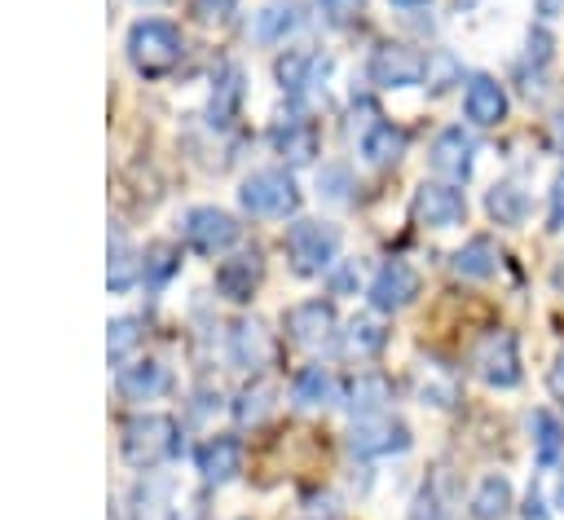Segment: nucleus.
<instances>
[{
  "label": "nucleus",
  "mask_w": 564,
  "mask_h": 520,
  "mask_svg": "<svg viewBox=\"0 0 564 520\" xmlns=\"http://www.w3.org/2000/svg\"><path fill=\"white\" fill-rule=\"evenodd\" d=\"M119 449L132 467L150 472L159 463H167L176 449H181V436H176V423L167 414H132L123 423V436H119Z\"/></svg>",
  "instance_id": "nucleus-1"
},
{
  "label": "nucleus",
  "mask_w": 564,
  "mask_h": 520,
  "mask_svg": "<svg viewBox=\"0 0 564 520\" xmlns=\"http://www.w3.org/2000/svg\"><path fill=\"white\" fill-rule=\"evenodd\" d=\"M181 31L163 18H141L132 31H128V62L141 71V75H167L176 62H181Z\"/></svg>",
  "instance_id": "nucleus-2"
},
{
  "label": "nucleus",
  "mask_w": 564,
  "mask_h": 520,
  "mask_svg": "<svg viewBox=\"0 0 564 520\" xmlns=\"http://www.w3.org/2000/svg\"><path fill=\"white\" fill-rule=\"evenodd\" d=\"M335 256H339V229H335L330 220L304 216V220H295V225L286 229V260H291V269H295L300 278L326 273V269L335 264Z\"/></svg>",
  "instance_id": "nucleus-3"
},
{
  "label": "nucleus",
  "mask_w": 564,
  "mask_h": 520,
  "mask_svg": "<svg viewBox=\"0 0 564 520\" xmlns=\"http://www.w3.org/2000/svg\"><path fill=\"white\" fill-rule=\"evenodd\" d=\"M238 203L251 216H291L300 207V185L282 167H260L238 185Z\"/></svg>",
  "instance_id": "nucleus-4"
},
{
  "label": "nucleus",
  "mask_w": 564,
  "mask_h": 520,
  "mask_svg": "<svg viewBox=\"0 0 564 520\" xmlns=\"http://www.w3.org/2000/svg\"><path fill=\"white\" fill-rule=\"evenodd\" d=\"M375 88H419L427 84V57L410 44H379L366 62Z\"/></svg>",
  "instance_id": "nucleus-5"
},
{
  "label": "nucleus",
  "mask_w": 564,
  "mask_h": 520,
  "mask_svg": "<svg viewBox=\"0 0 564 520\" xmlns=\"http://www.w3.org/2000/svg\"><path fill=\"white\" fill-rule=\"evenodd\" d=\"M181 238L198 256H220L238 242V220L220 207H189L185 220H181Z\"/></svg>",
  "instance_id": "nucleus-6"
},
{
  "label": "nucleus",
  "mask_w": 564,
  "mask_h": 520,
  "mask_svg": "<svg viewBox=\"0 0 564 520\" xmlns=\"http://www.w3.org/2000/svg\"><path fill=\"white\" fill-rule=\"evenodd\" d=\"M410 427L401 419H388V414H370V419H357L352 432H348V449L357 458H388V454H405L410 449Z\"/></svg>",
  "instance_id": "nucleus-7"
},
{
  "label": "nucleus",
  "mask_w": 564,
  "mask_h": 520,
  "mask_svg": "<svg viewBox=\"0 0 564 520\" xmlns=\"http://www.w3.org/2000/svg\"><path fill=\"white\" fill-rule=\"evenodd\" d=\"M476 375L489 388H516L520 383V344L511 331H489L476 348Z\"/></svg>",
  "instance_id": "nucleus-8"
},
{
  "label": "nucleus",
  "mask_w": 564,
  "mask_h": 520,
  "mask_svg": "<svg viewBox=\"0 0 564 520\" xmlns=\"http://www.w3.org/2000/svg\"><path fill=\"white\" fill-rule=\"evenodd\" d=\"M427 163L449 185L467 181L471 167H476V141H471V132L467 128H441L436 141H432V150H427Z\"/></svg>",
  "instance_id": "nucleus-9"
},
{
  "label": "nucleus",
  "mask_w": 564,
  "mask_h": 520,
  "mask_svg": "<svg viewBox=\"0 0 564 520\" xmlns=\"http://www.w3.org/2000/svg\"><path fill=\"white\" fill-rule=\"evenodd\" d=\"M414 216H419V225H427V229H454V225H463V216H467V198H463V189H454L449 181H423V185L414 189Z\"/></svg>",
  "instance_id": "nucleus-10"
},
{
  "label": "nucleus",
  "mask_w": 564,
  "mask_h": 520,
  "mask_svg": "<svg viewBox=\"0 0 564 520\" xmlns=\"http://www.w3.org/2000/svg\"><path fill=\"white\" fill-rule=\"evenodd\" d=\"M419 295V273L405 260H388L379 264V273L370 278V308L375 313H397Z\"/></svg>",
  "instance_id": "nucleus-11"
},
{
  "label": "nucleus",
  "mask_w": 564,
  "mask_h": 520,
  "mask_svg": "<svg viewBox=\"0 0 564 520\" xmlns=\"http://www.w3.org/2000/svg\"><path fill=\"white\" fill-rule=\"evenodd\" d=\"M335 326H339V317H335V304L330 300H300L286 313V335L295 344H308V348L326 344L335 335Z\"/></svg>",
  "instance_id": "nucleus-12"
},
{
  "label": "nucleus",
  "mask_w": 564,
  "mask_h": 520,
  "mask_svg": "<svg viewBox=\"0 0 564 520\" xmlns=\"http://www.w3.org/2000/svg\"><path fill=\"white\" fill-rule=\"evenodd\" d=\"M463 115L476 128H494L507 119V88L494 75H471L463 88Z\"/></svg>",
  "instance_id": "nucleus-13"
},
{
  "label": "nucleus",
  "mask_w": 564,
  "mask_h": 520,
  "mask_svg": "<svg viewBox=\"0 0 564 520\" xmlns=\"http://www.w3.org/2000/svg\"><path fill=\"white\" fill-rule=\"evenodd\" d=\"M401 150H405V132H401L392 119L370 115V119L361 123V132H357V154H361L370 167H388V163H397Z\"/></svg>",
  "instance_id": "nucleus-14"
},
{
  "label": "nucleus",
  "mask_w": 564,
  "mask_h": 520,
  "mask_svg": "<svg viewBox=\"0 0 564 520\" xmlns=\"http://www.w3.org/2000/svg\"><path fill=\"white\" fill-rule=\"evenodd\" d=\"M260 273H264L260 251H234V256L220 260V269H216V291H220L225 300H234V304H247L251 291L260 286Z\"/></svg>",
  "instance_id": "nucleus-15"
},
{
  "label": "nucleus",
  "mask_w": 564,
  "mask_h": 520,
  "mask_svg": "<svg viewBox=\"0 0 564 520\" xmlns=\"http://www.w3.org/2000/svg\"><path fill=\"white\" fill-rule=\"evenodd\" d=\"M392 401V379L383 370H361L344 383V410L357 414V419H370V414H383Z\"/></svg>",
  "instance_id": "nucleus-16"
},
{
  "label": "nucleus",
  "mask_w": 564,
  "mask_h": 520,
  "mask_svg": "<svg viewBox=\"0 0 564 520\" xmlns=\"http://www.w3.org/2000/svg\"><path fill=\"white\" fill-rule=\"evenodd\" d=\"M317 145H322V132H317V123L304 119V115H291V119H282V123L273 128V150H278L291 167L313 163V159H317Z\"/></svg>",
  "instance_id": "nucleus-17"
},
{
  "label": "nucleus",
  "mask_w": 564,
  "mask_h": 520,
  "mask_svg": "<svg viewBox=\"0 0 564 520\" xmlns=\"http://www.w3.org/2000/svg\"><path fill=\"white\" fill-rule=\"evenodd\" d=\"M115 383H119V397L123 401H154V397H163L172 388V375H167L163 361L141 357L132 366H119V379Z\"/></svg>",
  "instance_id": "nucleus-18"
},
{
  "label": "nucleus",
  "mask_w": 564,
  "mask_h": 520,
  "mask_svg": "<svg viewBox=\"0 0 564 520\" xmlns=\"http://www.w3.org/2000/svg\"><path fill=\"white\" fill-rule=\"evenodd\" d=\"M198 472H203V480H212V485L234 480V476L242 472V445H238V436H229V432L207 436V441L198 445Z\"/></svg>",
  "instance_id": "nucleus-19"
},
{
  "label": "nucleus",
  "mask_w": 564,
  "mask_h": 520,
  "mask_svg": "<svg viewBox=\"0 0 564 520\" xmlns=\"http://www.w3.org/2000/svg\"><path fill=\"white\" fill-rule=\"evenodd\" d=\"M172 498H176V485L167 476H145L128 498V520H176Z\"/></svg>",
  "instance_id": "nucleus-20"
},
{
  "label": "nucleus",
  "mask_w": 564,
  "mask_h": 520,
  "mask_svg": "<svg viewBox=\"0 0 564 520\" xmlns=\"http://www.w3.org/2000/svg\"><path fill=\"white\" fill-rule=\"evenodd\" d=\"M454 507V476L445 467H432L410 502V520H449Z\"/></svg>",
  "instance_id": "nucleus-21"
},
{
  "label": "nucleus",
  "mask_w": 564,
  "mask_h": 520,
  "mask_svg": "<svg viewBox=\"0 0 564 520\" xmlns=\"http://www.w3.org/2000/svg\"><path fill=\"white\" fill-rule=\"evenodd\" d=\"M326 71H330V62L322 57V53H313V48H291L286 57H278V84L286 88V93H308L317 79H326Z\"/></svg>",
  "instance_id": "nucleus-22"
},
{
  "label": "nucleus",
  "mask_w": 564,
  "mask_h": 520,
  "mask_svg": "<svg viewBox=\"0 0 564 520\" xmlns=\"http://www.w3.org/2000/svg\"><path fill=\"white\" fill-rule=\"evenodd\" d=\"M229 361L238 370H260L269 361V335H264L260 322L242 317V322L229 326Z\"/></svg>",
  "instance_id": "nucleus-23"
},
{
  "label": "nucleus",
  "mask_w": 564,
  "mask_h": 520,
  "mask_svg": "<svg viewBox=\"0 0 564 520\" xmlns=\"http://www.w3.org/2000/svg\"><path fill=\"white\" fill-rule=\"evenodd\" d=\"M300 22H304V13L295 0H269L256 13V40L260 44H286V35H295Z\"/></svg>",
  "instance_id": "nucleus-24"
},
{
  "label": "nucleus",
  "mask_w": 564,
  "mask_h": 520,
  "mask_svg": "<svg viewBox=\"0 0 564 520\" xmlns=\"http://www.w3.org/2000/svg\"><path fill=\"white\" fill-rule=\"evenodd\" d=\"M242 71L229 62L220 75H216V88H212V101H207V123L212 128H229L234 123V115H238V106H242Z\"/></svg>",
  "instance_id": "nucleus-25"
},
{
  "label": "nucleus",
  "mask_w": 564,
  "mask_h": 520,
  "mask_svg": "<svg viewBox=\"0 0 564 520\" xmlns=\"http://www.w3.org/2000/svg\"><path fill=\"white\" fill-rule=\"evenodd\" d=\"M485 212H489L494 225L516 229V225H524V216H529V194L520 189V181H494L489 194H485Z\"/></svg>",
  "instance_id": "nucleus-26"
},
{
  "label": "nucleus",
  "mask_w": 564,
  "mask_h": 520,
  "mask_svg": "<svg viewBox=\"0 0 564 520\" xmlns=\"http://www.w3.org/2000/svg\"><path fill=\"white\" fill-rule=\"evenodd\" d=\"M449 269L458 278H471V282H485L498 273V247L489 238H467L454 256H449Z\"/></svg>",
  "instance_id": "nucleus-27"
},
{
  "label": "nucleus",
  "mask_w": 564,
  "mask_h": 520,
  "mask_svg": "<svg viewBox=\"0 0 564 520\" xmlns=\"http://www.w3.org/2000/svg\"><path fill=\"white\" fill-rule=\"evenodd\" d=\"M507 511H511V480L502 472L480 476V485L471 494V516L476 520H502Z\"/></svg>",
  "instance_id": "nucleus-28"
},
{
  "label": "nucleus",
  "mask_w": 564,
  "mask_h": 520,
  "mask_svg": "<svg viewBox=\"0 0 564 520\" xmlns=\"http://www.w3.org/2000/svg\"><path fill=\"white\" fill-rule=\"evenodd\" d=\"M344 353L348 357H357V361H366V357H375L383 344H388V331L375 322V317H352L348 326H344Z\"/></svg>",
  "instance_id": "nucleus-29"
},
{
  "label": "nucleus",
  "mask_w": 564,
  "mask_h": 520,
  "mask_svg": "<svg viewBox=\"0 0 564 520\" xmlns=\"http://www.w3.org/2000/svg\"><path fill=\"white\" fill-rule=\"evenodd\" d=\"M137 278H141V260L132 256L128 238H123L119 229H110V269H106V282H110V291H128Z\"/></svg>",
  "instance_id": "nucleus-30"
},
{
  "label": "nucleus",
  "mask_w": 564,
  "mask_h": 520,
  "mask_svg": "<svg viewBox=\"0 0 564 520\" xmlns=\"http://www.w3.org/2000/svg\"><path fill=\"white\" fill-rule=\"evenodd\" d=\"M291 392H295L300 405H326V401L335 397V375H330L322 361H313V366H304V370L295 375Z\"/></svg>",
  "instance_id": "nucleus-31"
},
{
  "label": "nucleus",
  "mask_w": 564,
  "mask_h": 520,
  "mask_svg": "<svg viewBox=\"0 0 564 520\" xmlns=\"http://www.w3.org/2000/svg\"><path fill=\"white\" fill-rule=\"evenodd\" d=\"M529 432H533V454H538V463H555L560 449H564V427H560V419H555L551 410H533Z\"/></svg>",
  "instance_id": "nucleus-32"
},
{
  "label": "nucleus",
  "mask_w": 564,
  "mask_h": 520,
  "mask_svg": "<svg viewBox=\"0 0 564 520\" xmlns=\"http://www.w3.org/2000/svg\"><path fill=\"white\" fill-rule=\"evenodd\" d=\"M176 269H181V251L176 247H167V242L145 247V256H141V282H145V291H159Z\"/></svg>",
  "instance_id": "nucleus-33"
},
{
  "label": "nucleus",
  "mask_w": 564,
  "mask_h": 520,
  "mask_svg": "<svg viewBox=\"0 0 564 520\" xmlns=\"http://www.w3.org/2000/svg\"><path fill=\"white\" fill-rule=\"evenodd\" d=\"M137 339H141V322L137 317H115L106 326V357H110V366H123L128 353L137 348Z\"/></svg>",
  "instance_id": "nucleus-34"
},
{
  "label": "nucleus",
  "mask_w": 564,
  "mask_h": 520,
  "mask_svg": "<svg viewBox=\"0 0 564 520\" xmlns=\"http://www.w3.org/2000/svg\"><path fill=\"white\" fill-rule=\"evenodd\" d=\"M269 405H273V388L251 383V388H242V392H238L234 414H238V423H260V419L269 414Z\"/></svg>",
  "instance_id": "nucleus-35"
},
{
  "label": "nucleus",
  "mask_w": 564,
  "mask_h": 520,
  "mask_svg": "<svg viewBox=\"0 0 564 520\" xmlns=\"http://www.w3.org/2000/svg\"><path fill=\"white\" fill-rule=\"evenodd\" d=\"M551 53H555L551 31L546 26H529V35H524V62L538 66V71H546L551 66Z\"/></svg>",
  "instance_id": "nucleus-36"
},
{
  "label": "nucleus",
  "mask_w": 564,
  "mask_h": 520,
  "mask_svg": "<svg viewBox=\"0 0 564 520\" xmlns=\"http://www.w3.org/2000/svg\"><path fill=\"white\" fill-rule=\"evenodd\" d=\"M419 397H423V405H454V379H445V375H436V370H427L423 379H419Z\"/></svg>",
  "instance_id": "nucleus-37"
},
{
  "label": "nucleus",
  "mask_w": 564,
  "mask_h": 520,
  "mask_svg": "<svg viewBox=\"0 0 564 520\" xmlns=\"http://www.w3.org/2000/svg\"><path fill=\"white\" fill-rule=\"evenodd\" d=\"M454 79H458V62L449 53H427V84H432V93H445Z\"/></svg>",
  "instance_id": "nucleus-38"
},
{
  "label": "nucleus",
  "mask_w": 564,
  "mask_h": 520,
  "mask_svg": "<svg viewBox=\"0 0 564 520\" xmlns=\"http://www.w3.org/2000/svg\"><path fill=\"white\" fill-rule=\"evenodd\" d=\"M317 9H322V18H326L330 26H352V22L361 18L366 0H317Z\"/></svg>",
  "instance_id": "nucleus-39"
},
{
  "label": "nucleus",
  "mask_w": 564,
  "mask_h": 520,
  "mask_svg": "<svg viewBox=\"0 0 564 520\" xmlns=\"http://www.w3.org/2000/svg\"><path fill=\"white\" fill-rule=\"evenodd\" d=\"M546 229H564V172L551 181V203H546Z\"/></svg>",
  "instance_id": "nucleus-40"
},
{
  "label": "nucleus",
  "mask_w": 564,
  "mask_h": 520,
  "mask_svg": "<svg viewBox=\"0 0 564 520\" xmlns=\"http://www.w3.org/2000/svg\"><path fill=\"white\" fill-rule=\"evenodd\" d=\"M317 189H322L326 198H344V194H348V172H344V167H326V172L317 176Z\"/></svg>",
  "instance_id": "nucleus-41"
},
{
  "label": "nucleus",
  "mask_w": 564,
  "mask_h": 520,
  "mask_svg": "<svg viewBox=\"0 0 564 520\" xmlns=\"http://www.w3.org/2000/svg\"><path fill=\"white\" fill-rule=\"evenodd\" d=\"M234 4H238V0H194V13H198L203 22H225V18L234 13Z\"/></svg>",
  "instance_id": "nucleus-42"
},
{
  "label": "nucleus",
  "mask_w": 564,
  "mask_h": 520,
  "mask_svg": "<svg viewBox=\"0 0 564 520\" xmlns=\"http://www.w3.org/2000/svg\"><path fill=\"white\" fill-rule=\"evenodd\" d=\"M520 520H551V507H546V498L538 494V485L524 494V502H520Z\"/></svg>",
  "instance_id": "nucleus-43"
},
{
  "label": "nucleus",
  "mask_w": 564,
  "mask_h": 520,
  "mask_svg": "<svg viewBox=\"0 0 564 520\" xmlns=\"http://www.w3.org/2000/svg\"><path fill=\"white\" fill-rule=\"evenodd\" d=\"M546 388H551V397L564 405V348L555 353V361H551V370H546Z\"/></svg>",
  "instance_id": "nucleus-44"
},
{
  "label": "nucleus",
  "mask_w": 564,
  "mask_h": 520,
  "mask_svg": "<svg viewBox=\"0 0 564 520\" xmlns=\"http://www.w3.org/2000/svg\"><path fill=\"white\" fill-rule=\"evenodd\" d=\"M533 9H538V18H542V22H551V18H560V13H564V0H533Z\"/></svg>",
  "instance_id": "nucleus-45"
},
{
  "label": "nucleus",
  "mask_w": 564,
  "mask_h": 520,
  "mask_svg": "<svg viewBox=\"0 0 564 520\" xmlns=\"http://www.w3.org/2000/svg\"><path fill=\"white\" fill-rule=\"evenodd\" d=\"M551 137H555V150L564 154V106L551 115Z\"/></svg>",
  "instance_id": "nucleus-46"
},
{
  "label": "nucleus",
  "mask_w": 564,
  "mask_h": 520,
  "mask_svg": "<svg viewBox=\"0 0 564 520\" xmlns=\"http://www.w3.org/2000/svg\"><path fill=\"white\" fill-rule=\"evenodd\" d=\"M352 282H357V273H352V264H348V269H339V273H335V291H348V286H352Z\"/></svg>",
  "instance_id": "nucleus-47"
},
{
  "label": "nucleus",
  "mask_w": 564,
  "mask_h": 520,
  "mask_svg": "<svg viewBox=\"0 0 564 520\" xmlns=\"http://www.w3.org/2000/svg\"><path fill=\"white\" fill-rule=\"evenodd\" d=\"M555 502L564 507V472H560V480H555Z\"/></svg>",
  "instance_id": "nucleus-48"
},
{
  "label": "nucleus",
  "mask_w": 564,
  "mask_h": 520,
  "mask_svg": "<svg viewBox=\"0 0 564 520\" xmlns=\"http://www.w3.org/2000/svg\"><path fill=\"white\" fill-rule=\"evenodd\" d=\"M397 9H414V4H427V0H392Z\"/></svg>",
  "instance_id": "nucleus-49"
},
{
  "label": "nucleus",
  "mask_w": 564,
  "mask_h": 520,
  "mask_svg": "<svg viewBox=\"0 0 564 520\" xmlns=\"http://www.w3.org/2000/svg\"><path fill=\"white\" fill-rule=\"evenodd\" d=\"M141 4H159V0H141Z\"/></svg>",
  "instance_id": "nucleus-50"
}]
</instances>
